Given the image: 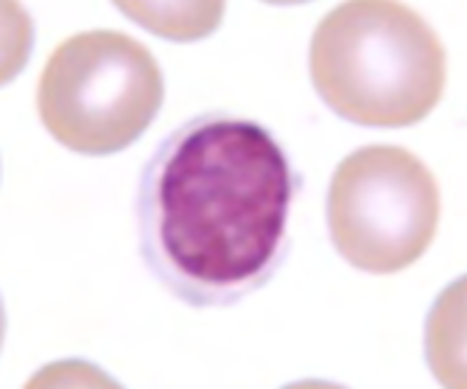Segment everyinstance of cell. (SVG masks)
<instances>
[{
  "label": "cell",
  "instance_id": "1",
  "mask_svg": "<svg viewBox=\"0 0 467 389\" xmlns=\"http://www.w3.org/2000/svg\"><path fill=\"white\" fill-rule=\"evenodd\" d=\"M300 174L258 121L204 112L165 135L138 185L149 272L193 309H227L272 280L288 252Z\"/></svg>",
  "mask_w": 467,
  "mask_h": 389
},
{
  "label": "cell",
  "instance_id": "5",
  "mask_svg": "<svg viewBox=\"0 0 467 389\" xmlns=\"http://www.w3.org/2000/svg\"><path fill=\"white\" fill-rule=\"evenodd\" d=\"M115 9L132 23L174 42L207 37L219 28L224 15V4H115Z\"/></svg>",
  "mask_w": 467,
  "mask_h": 389
},
{
  "label": "cell",
  "instance_id": "4",
  "mask_svg": "<svg viewBox=\"0 0 467 389\" xmlns=\"http://www.w3.org/2000/svg\"><path fill=\"white\" fill-rule=\"evenodd\" d=\"M440 225V188L420 157L400 146H364L333 171L327 230L345 261L369 275L417 264Z\"/></svg>",
  "mask_w": 467,
  "mask_h": 389
},
{
  "label": "cell",
  "instance_id": "3",
  "mask_svg": "<svg viewBox=\"0 0 467 389\" xmlns=\"http://www.w3.org/2000/svg\"><path fill=\"white\" fill-rule=\"evenodd\" d=\"M165 99L157 59L112 28L81 31L48 57L36 84V112L48 135L84 157L130 149Z\"/></svg>",
  "mask_w": 467,
  "mask_h": 389
},
{
  "label": "cell",
  "instance_id": "2",
  "mask_svg": "<svg viewBox=\"0 0 467 389\" xmlns=\"http://www.w3.org/2000/svg\"><path fill=\"white\" fill-rule=\"evenodd\" d=\"M317 96L338 118L403 129L429 118L445 90V46L406 4L350 0L327 12L308 51Z\"/></svg>",
  "mask_w": 467,
  "mask_h": 389
}]
</instances>
